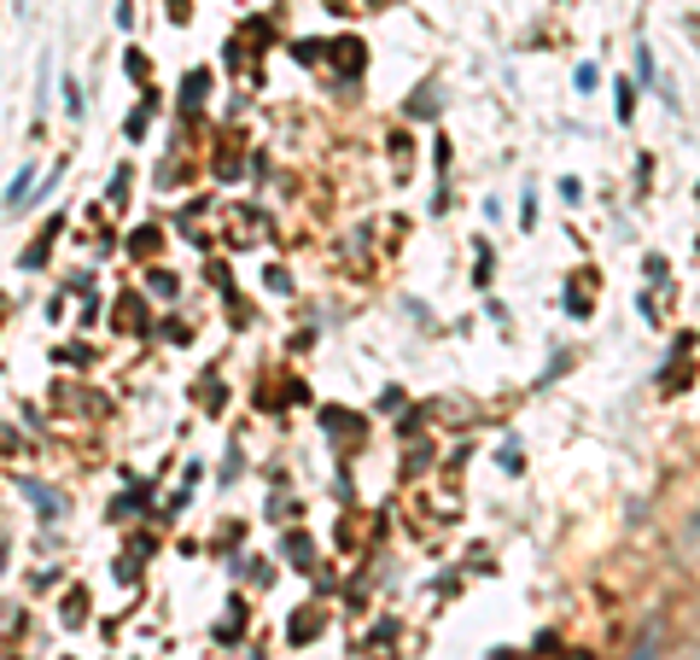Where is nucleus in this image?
<instances>
[{
	"mask_svg": "<svg viewBox=\"0 0 700 660\" xmlns=\"http://www.w3.org/2000/svg\"><path fill=\"white\" fill-rule=\"evenodd\" d=\"M636 112V88H630V82H619V117H630Z\"/></svg>",
	"mask_w": 700,
	"mask_h": 660,
	"instance_id": "nucleus-1",
	"label": "nucleus"
}]
</instances>
